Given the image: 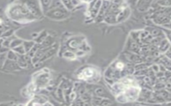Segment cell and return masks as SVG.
<instances>
[{"label": "cell", "instance_id": "cell-1", "mask_svg": "<svg viewBox=\"0 0 171 106\" xmlns=\"http://www.w3.org/2000/svg\"><path fill=\"white\" fill-rule=\"evenodd\" d=\"M2 23V19H0V24H1V23Z\"/></svg>", "mask_w": 171, "mask_h": 106}]
</instances>
